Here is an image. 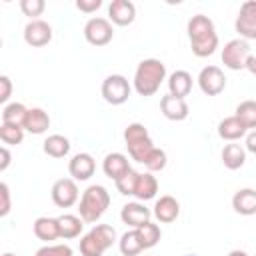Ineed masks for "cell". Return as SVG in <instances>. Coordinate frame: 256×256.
I'll list each match as a JSON object with an SVG mask.
<instances>
[{
    "label": "cell",
    "instance_id": "cell-1",
    "mask_svg": "<svg viewBox=\"0 0 256 256\" xmlns=\"http://www.w3.org/2000/svg\"><path fill=\"white\" fill-rule=\"evenodd\" d=\"M188 38L192 54L198 58L212 56L218 48V34L214 22L204 14H196L188 20Z\"/></svg>",
    "mask_w": 256,
    "mask_h": 256
},
{
    "label": "cell",
    "instance_id": "cell-2",
    "mask_svg": "<svg viewBox=\"0 0 256 256\" xmlns=\"http://www.w3.org/2000/svg\"><path fill=\"white\" fill-rule=\"evenodd\" d=\"M166 80V66L158 58H144L134 72V90L140 96H152Z\"/></svg>",
    "mask_w": 256,
    "mask_h": 256
},
{
    "label": "cell",
    "instance_id": "cell-3",
    "mask_svg": "<svg viewBox=\"0 0 256 256\" xmlns=\"http://www.w3.org/2000/svg\"><path fill=\"white\" fill-rule=\"evenodd\" d=\"M108 206H110V192L100 184H92L80 196L78 214L84 222L92 224L102 218V214L108 210Z\"/></svg>",
    "mask_w": 256,
    "mask_h": 256
},
{
    "label": "cell",
    "instance_id": "cell-4",
    "mask_svg": "<svg viewBox=\"0 0 256 256\" xmlns=\"http://www.w3.org/2000/svg\"><path fill=\"white\" fill-rule=\"evenodd\" d=\"M116 242V230L110 224H96L80 238L82 256H102Z\"/></svg>",
    "mask_w": 256,
    "mask_h": 256
},
{
    "label": "cell",
    "instance_id": "cell-5",
    "mask_svg": "<svg viewBox=\"0 0 256 256\" xmlns=\"http://www.w3.org/2000/svg\"><path fill=\"white\" fill-rule=\"evenodd\" d=\"M124 142H126V148H128V154L132 156V160L144 164V160L148 158V154L156 148L146 126L140 124V122H132L126 126L124 130Z\"/></svg>",
    "mask_w": 256,
    "mask_h": 256
},
{
    "label": "cell",
    "instance_id": "cell-6",
    "mask_svg": "<svg viewBox=\"0 0 256 256\" xmlns=\"http://www.w3.org/2000/svg\"><path fill=\"white\" fill-rule=\"evenodd\" d=\"M100 92H102V98H104L108 104L120 106V104H124V102L130 98L132 86H130V82H128L122 74H110V76L104 78Z\"/></svg>",
    "mask_w": 256,
    "mask_h": 256
},
{
    "label": "cell",
    "instance_id": "cell-7",
    "mask_svg": "<svg viewBox=\"0 0 256 256\" xmlns=\"http://www.w3.org/2000/svg\"><path fill=\"white\" fill-rule=\"evenodd\" d=\"M250 58V44L242 38H234L222 48V64L228 70H244Z\"/></svg>",
    "mask_w": 256,
    "mask_h": 256
},
{
    "label": "cell",
    "instance_id": "cell-8",
    "mask_svg": "<svg viewBox=\"0 0 256 256\" xmlns=\"http://www.w3.org/2000/svg\"><path fill=\"white\" fill-rule=\"evenodd\" d=\"M84 38L92 46H106L114 38V28L108 18L94 16L84 24Z\"/></svg>",
    "mask_w": 256,
    "mask_h": 256
},
{
    "label": "cell",
    "instance_id": "cell-9",
    "mask_svg": "<svg viewBox=\"0 0 256 256\" xmlns=\"http://www.w3.org/2000/svg\"><path fill=\"white\" fill-rule=\"evenodd\" d=\"M234 28L242 40H256V0H246L240 6Z\"/></svg>",
    "mask_w": 256,
    "mask_h": 256
},
{
    "label": "cell",
    "instance_id": "cell-10",
    "mask_svg": "<svg viewBox=\"0 0 256 256\" xmlns=\"http://www.w3.org/2000/svg\"><path fill=\"white\" fill-rule=\"evenodd\" d=\"M52 202L58 208H70L78 202L80 192H78V184L74 178H60L52 184Z\"/></svg>",
    "mask_w": 256,
    "mask_h": 256
},
{
    "label": "cell",
    "instance_id": "cell-11",
    "mask_svg": "<svg viewBox=\"0 0 256 256\" xmlns=\"http://www.w3.org/2000/svg\"><path fill=\"white\" fill-rule=\"evenodd\" d=\"M198 86L206 96H218L226 88V76H224L222 68H218L214 64L204 66L198 74Z\"/></svg>",
    "mask_w": 256,
    "mask_h": 256
},
{
    "label": "cell",
    "instance_id": "cell-12",
    "mask_svg": "<svg viewBox=\"0 0 256 256\" xmlns=\"http://www.w3.org/2000/svg\"><path fill=\"white\" fill-rule=\"evenodd\" d=\"M52 40V26L46 20H30L24 26V42L32 48H42Z\"/></svg>",
    "mask_w": 256,
    "mask_h": 256
},
{
    "label": "cell",
    "instance_id": "cell-13",
    "mask_svg": "<svg viewBox=\"0 0 256 256\" xmlns=\"http://www.w3.org/2000/svg\"><path fill=\"white\" fill-rule=\"evenodd\" d=\"M94 170H96V162L88 152H78L68 162V172L76 182H84V180L92 178Z\"/></svg>",
    "mask_w": 256,
    "mask_h": 256
},
{
    "label": "cell",
    "instance_id": "cell-14",
    "mask_svg": "<svg viewBox=\"0 0 256 256\" xmlns=\"http://www.w3.org/2000/svg\"><path fill=\"white\" fill-rule=\"evenodd\" d=\"M152 216H154L160 224H170V222H174V220L180 216V202H178L174 196L164 194V196H160V198L154 202Z\"/></svg>",
    "mask_w": 256,
    "mask_h": 256
},
{
    "label": "cell",
    "instance_id": "cell-15",
    "mask_svg": "<svg viewBox=\"0 0 256 256\" xmlns=\"http://www.w3.org/2000/svg\"><path fill=\"white\" fill-rule=\"evenodd\" d=\"M136 18V6L130 0H112L108 6V20L116 26H128Z\"/></svg>",
    "mask_w": 256,
    "mask_h": 256
},
{
    "label": "cell",
    "instance_id": "cell-16",
    "mask_svg": "<svg viewBox=\"0 0 256 256\" xmlns=\"http://www.w3.org/2000/svg\"><path fill=\"white\" fill-rule=\"evenodd\" d=\"M150 216H152V210L146 208L142 202H128L120 210L122 222L128 224V226H132V228H140L142 224L150 222Z\"/></svg>",
    "mask_w": 256,
    "mask_h": 256
},
{
    "label": "cell",
    "instance_id": "cell-17",
    "mask_svg": "<svg viewBox=\"0 0 256 256\" xmlns=\"http://www.w3.org/2000/svg\"><path fill=\"white\" fill-rule=\"evenodd\" d=\"M160 110H162V114L168 120H174V122L186 120L188 118V112H190L186 98H176L172 94H166V96L160 98Z\"/></svg>",
    "mask_w": 256,
    "mask_h": 256
},
{
    "label": "cell",
    "instance_id": "cell-18",
    "mask_svg": "<svg viewBox=\"0 0 256 256\" xmlns=\"http://www.w3.org/2000/svg\"><path fill=\"white\" fill-rule=\"evenodd\" d=\"M102 170L104 174L110 178V180H120L124 174H128L132 168H130V162H128V156H124L122 152H110L106 154L104 162H102Z\"/></svg>",
    "mask_w": 256,
    "mask_h": 256
},
{
    "label": "cell",
    "instance_id": "cell-19",
    "mask_svg": "<svg viewBox=\"0 0 256 256\" xmlns=\"http://www.w3.org/2000/svg\"><path fill=\"white\" fill-rule=\"evenodd\" d=\"M232 208L240 216L256 214V190L254 188H240L232 196Z\"/></svg>",
    "mask_w": 256,
    "mask_h": 256
},
{
    "label": "cell",
    "instance_id": "cell-20",
    "mask_svg": "<svg viewBox=\"0 0 256 256\" xmlns=\"http://www.w3.org/2000/svg\"><path fill=\"white\" fill-rule=\"evenodd\" d=\"M22 128L30 134H44L48 128H50V116L46 110L42 108H28L26 112V118H24V124Z\"/></svg>",
    "mask_w": 256,
    "mask_h": 256
},
{
    "label": "cell",
    "instance_id": "cell-21",
    "mask_svg": "<svg viewBox=\"0 0 256 256\" xmlns=\"http://www.w3.org/2000/svg\"><path fill=\"white\" fill-rule=\"evenodd\" d=\"M34 236L42 242H52L56 238H60V228H58V218H50V216H40L34 220L32 224Z\"/></svg>",
    "mask_w": 256,
    "mask_h": 256
},
{
    "label": "cell",
    "instance_id": "cell-22",
    "mask_svg": "<svg viewBox=\"0 0 256 256\" xmlns=\"http://www.w3.org/2000/svg\"><path fill=\"white\" fill-rule=\"evenodd\" d=\"M192 90V76L186 70H174L168 76V94L176 98H186Z\"/></svg>",
    "mask_w": 256,
    "mask_h": 256
},
{
    "label": "cell",
    "instance_id": "cell-23",
    "mask_svg": "<svg viewBox=\"0 0 256 256\" xmlns=\"http://www.w3.org/2000/svg\"><path fill=\"white\" fill-rule=\"evenodd\" d=\"M248 134V128L236 118V116H226L224 120H220L218 124V136L222 140H228V142H236L240 138H244Z\"/></svg>",
    "mask_w": 256,
    "mask_h": 256
},
{
    "label": "cell",
    "instance_id": "cell-24",
    "mask_svg": "<svg viewBox=\"0 0 256 256\" xmlns=\"http://www.w3.org/2000/svg\"><path fill=\"white\" fill-rule=\"evenodd\" d=\"M222 164L228 168V170H238V168H242L244 166V162H246V148L244 146H240V144H234V142H230V144H226L224 148H222Z\"/></svg>",
    "mask_w": 256,
    "mask_h": 256
},
{
    "label": "cell",
    "instance_id": "cell-25",
    "mask_svg": "<svg viewBox=\"0 0 256 256\" xmlns=\"http://www.w3.org/2000/svg\"><path fill=\"white\" fill-rule=\"evenodd\" d=\"M58 228H60V238H64V240L78 238L82 234L84 220L76 214H62V216H58Z\"/></svg>",
    "mask_w": 256,
    "mask_h": 256
},
{
    "label": "cell",
    "instance_id": "cell-26",
    "mask_svg": "<svg viewBox=\"0 0 256 256\" xmlns=\"http://www.w3.org/2000/svg\"><path fill=\"white\" fill-rule=\"evenodd\" d=\"M158 192V180L152 172H144L138 176V182H136V190H134V196L140 200V202H146V200H152Z\"/></svg>",
    "mask_w": 256,
    "mask_h": 256
},
{
    "label": "cell",
    "instance_id": "cell-27",
    "mask_svg": "<svg viewBox=\"0 0 256 256\" xmlns=\"http://www.w3.org/2000/svg\"><path fill=\"white\" fill-rule=\"evenodd\" d=\"M44 154H48L50 158H64L70 152V140L62 134H50L44 144H42Z\"/></svg>",
    "mask_w": 256,
    "mask_h": 256
},
{
    "label": "cell",
    "instance_id": "cell-28",
    "mask_svg": "<svg viewBox=\"0 0 256 256\" xmlns=\"http://www.w3.org/2000/svg\"><path fill=\"white\" fill-rule=\"evenodd\" d=\"M118 248H120L122 256H138L142 250H146L136 228H134V230H128V232H124V234L120 236Z\"/></svg>",
    "mask_w": 256,
    "mask_h": 256
},
{
    "label": "cell",
    "instance_id": "cell-29",
    "mask_svg": "<svg viewBox=\"0 0 256 256\" xmlns=\"http://www.w3.org/2000/svg\"><path fill=\"white\" fill-rule=\"evenodd\" d=\"M234 116L248 128V130H256V100H244L236 106Z\"/></svg>",
    "mask_w": 256,
    "mask_h": 256
},
{
    "label": "cell",
    "instance_id": "cell-30",
    "mask_svg": "<svg viewBox=\"0 0 256 256\" xmlns=\"http://www.w3.org/2000/svg\"><path fill=\"white\" fill-rule=\"evenodd\" d=\"M26 112H28V108L22 102H10V104H6L2 108V122L4 124H18V126H22L24 118H26Z\"/></svg>",
    "mask_w": 256,
    "mask_h": 256
},
{
    "label": "cell",
    "instance_id": "cell-31",
    "mask_svg": "<svg viewBox=\"0 0 256 256\" xmlns=\"http://www.w3.org/2000/svg\"><path fill=\"white\" fill-rule=\"evenodd\" d=\"M24 128L18 126V124H0V140L8 146H16L24 140Z\"/></svg>",
    "mask_w": 256,
    "mask_h": 256
},
{
    "label": "cell",
    "instance_id": "cell-32",
    "mask_svg": "<svg viewBox=\"0 0 256 256\" xmlns=\"http://www.w3.org/2000/svg\"><path fill=\"white\" fill-rule=\"evenodd\" d=\"M136 230H138V234H140V238H142L144 248H152V246H156V244L160 242L162 232H160V226H158V224L146 222V224H142V226L136 228Z\"/></svg>",
    "mask_w": 256,
    "mask_h": 256
},
{
    "label": "cell",
    "instance_id": "cell-33",
    "mask_svg": "<svg viewBox=\"0 0 256 256\" xmlns=\"http://www.w3.org/2000/svg\"><path fill=\"white\" fill-rule=\"evenodd\" d=\"M138 176H140V172L130 170V172H128V174H124L120 180H116V188H118V192H120L122 196H134Z\"/></svg>",
    "mask_w": 256,
    "mask_h": 256
},
{
    "label": "cell",
    "instance_id": "cell-34",
    "mask_svg": "<svg viewBox=\"0 0 256 256\" xmlns=\"http://www.w3.org/2000/svg\"><path fill=\"white\" fill-rule=\"evenodd\" d=\"M166 160H168L166 158V152L162 148H154L148 154V158L144 160V166H146L148 172H158V170H162L166 166Z\"/></svg>",
    "mask_w": 256,
    "mask_h": 256
},
{
    "label": "cell",
    "instance_id": "cell-35",
    "mask_svg": "<svg viewBox=\"0 0 256 256\" xmlns=\"http://www.w3.org/2000/svg\"><path fill=\"white\" fill-rule=\"evenodd\" d=\"M34 256H74V252L68 244H46L38 248Z\"/></svg>",
    "mask_w": 256,
    "mask_h": 256
},
{
    "label": "cell",
    "instance_id": "cell-36",
    "mask_svg": "<svg viewBox=\"0 0 256 256\" xmlns=\"http://www.w3.org/2000/svg\"><path fill=\"white\" fill-rule=\"evenodd\" d=\"M46 8L44 0H20V10L24 12V16H30L32 20H38L36 16H40Z\"/></svg>",
    "mask_w": 256,
    "mask_h": 256
},
{
    "label": "cell",
    "instance_id": "cell-37",
    "mask_svg": "<svg viewBox=\"0 0 256 256\" xmlns=\"http://www.w3.org/2000/svg\"><path fill=\"white\" fill-rule=\"evenodd\" d=\"M12 208V202H10V188L6 182H0V216H6Z\"/></svg>",
    "mask_w": 256,
    "mask_h": 256
},
{
    "label": "cell",
    "instance_id": "cell-38",
    "mask_svg": "<svg viewBox=\"0 0 256 256\" xmlns=\"http://www.w3.org/2000/svg\"><path fill=\"white\" fill-rule=\"evenodd\" d=\"M102 6V0H76V8L84 14H92Z\"/></svg>",
    "mask_w": 256,
    "mask_h": 256
},
{
    "label": "cell",
    "instance_id": "cell-39",
    "mask_svg": "<svg viewBox=\"0 0 256 256\" xmlns=\"http://www.w3.org/2000/svg\"><path fill=\"white\" fill-rule=\"evenodd\" d=\"M12 96V82L8 76H0V102L6 104Z\"/></svg>",
    "mask_w": 256,
    "mask_h": 256
},
{
    "label": "cell",
    "instance_id": "cell-40",
    "mask_svg": "<svg viewBox=\"0 0 256 256\" xmlns=\"http://www.w3.org/2000/svg\"><path fill=\"white\" fill-rule=\"evenodd\" d=\"M10 160H12L10 150H8L6 146H2V148H0V172H4V170L10 166Z\"/></svg>",
    "mask_w": 256,
    "mask_h": 256
},
{
    "label": "cell",
    "instance_id": "cell-41",
    "mask_svg": "<svg viewBox=\"0 0 256 256\" xmlns=\"http://www.w3.org/2000/svg\"><path fill=\"white\" fill-rule=\"evenodd\" d=\"M244 148H246L248 152L256 154V130H250V132L246 134V144H244Z\"/></svg>",
    "mask_w": 256,
    "mask_h": 256
},
{
    "label": "cell",
    "instance_id": "cell-42",
    "mask_svg": "<svg viewBox=\"0 0 256 256\" xmlns=\"http://www.w3.org/2000/svg\"><path fill=\"white\" fill-rule=\"evenodd\" d=\"M246 70H248L252 76H256V56L250 54V58H248V62H246Z\"/></svg>",
    "mask_w": 256,
    "mask_h": 256
},
{
    "label": "cell",
    "instance_id": "cell-43",
    "mask_svg": "<svg viewBox=\"0 0 256 256\" xmlns=\"http://www.w3.org/2000/svg\"><path fill=\"white\" fill-rule=\"evenodd\" d=\"M228 256H248V254H246L244 250H230Z\"/></svg>",
    "mask_w": 256,
    "mask_h": 256
},
{
    "label": "cell",
    "instance_id": "cell-44",
    "mask_svg": "<svg viewBox=\"0 0 256 256\" xmlns=\"http://www.w3.org/2000/svg\"><path fill=\"white\" fill-rule=\"evenodd\" d=\"M2 256H14V254H10V252H6V254H2Z\"/></svg>",
    "mask_w": 256,
    "mask_h": 256
},
{
    "label": "cell",
    "instance_id": "cell-45",
    "mask_svg": "<svg viewBox=\"0 0 256 256\" xmlns=\"http://www.w3.org/2000/svg\"><path fill=\"white\" fill-rule=\"evenodd\" d=\"M184 256H196V254H184Z\"/></svg>",
    "mask_w": 256,
    "mask_h": 256
}]
</instances>
